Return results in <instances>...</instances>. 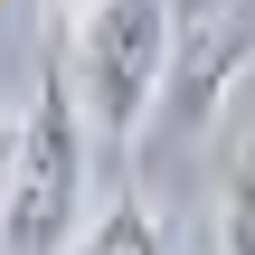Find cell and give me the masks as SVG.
I'll return each mask as SVG.
<instances>
[{
	"label": "cell",
	"mask_w": 255,
	"mask_h": 255,
	"mask_svg": "<svg viewBox=\"0 0 255 255\" xmlns=\"http://www.w3.org/2000/svg\"><path fill=\"white\" fill-rule=\"evenodd\" d=\"M218 227H227V255H255V142L227 161V218Z\"/></svg>",
	"instance_id": "5"
},
{
	"label": "cell",
	"mask_w": 255,
	"mask_h": 255,
	"mask_svg": "<svg viewBox=\"0 0 255 255\" xmlns=\"http://www.w3.org/2000/svg\"><path fill=\"white\" fill-rule=\"evenodd\" d=\"M85 170H95V123H85L76 66L57 47L28 85V114H19V199H9L0 255H76L85 246V227H95L85 218Z\"/></svg>",
	"instance_id": "1"
},
{
	"label": "cell",
	"mask_w": 255,
	"mask_h": 255,
	"mask_svg": "<svg viewBox=\"0 0 255 255\" xmlns=\"http://www.w3.org/2000/svg\"><path fill=\"white\" fill-rule=\"evenodd\" d=\"M9 199H19V123H0V227H9Z\"/></svg>",
	"instance_id": "6"
},
{
	"label": "cell",
	"mask_w": 255,
	"mask_h": 255,
	"mask_svg": "<svg viewBox=\"0 0 255 255\" xmlns=\"http://www.w3.org/2000/svg\"><path fill=\"white\" fill-rule=\"evenodd\" d=\"M76 255H170V227H161V208H142V199H104Z\"/></svg>",
	"instance_id": "4"
},
{
	"label": "cell",
	"mask_w": 255,
	"mask_h": 255,
	"mask_svg": "<svg viewBox=\"0 0 255 255\" xmlns=\"http://www.w3.org/2000/svg\"><path fill=\"white\" fill-rule=\"evenodd\" d=\"M66 57H76V95L104 151H123L142 123H161L170 95V9L161 0H95L66 19Z\"/></svg>",
	"instance_id": "2"
},
{
	"label": "cell",
	"mask_w": 255,
	"mask_h": 255,
	"mask_svg": "<svg viewBox=\"0 0 255 255\" xmlns=\"http://www.w3.org/2000/svg\"><path fill=\"white\" fill-rule=\"evenodd\" d=\"M246 66H255V0H189V9H170V95H161V132H170V142L208 132Z\"/></svg>",
	"instance_id": "3"
}]
</instances>
